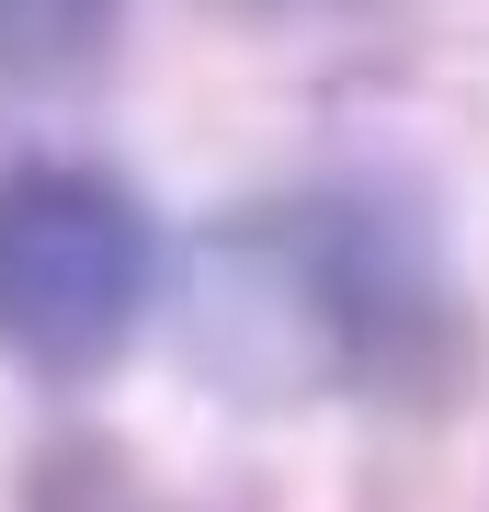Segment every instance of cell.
I'll list each match as a JSON object with an SVG mask.
<instances>
[{
	"mask_svg": "<svg viewBox=\"0 0 489 512\" xmlns=\"http://www.w3.org/2000/svg\"><path fill=\"white\" fill-rule=\"evenodd\" d=\"M114 23H126V0H0V92L80 80L114 46Z\"/></svg>",
	"mask_w": 489,
	"mask_h": 512,
	"instance_id": "obj_2",
	"label": "cell"
},
{
	"mask_svg": "<svg viewBox=\"0 0 489 512\" xmlns=\"http://www.w3.org/2000/svg\"><path fill=\"white\" fill-rule=\"evenodd\" d=\"M160 308V228L103 160L0 171V353L23 376H103Z\"/></svg>",
	"mask_w": 489,
	"mask_h": 512,
	"instance_id": "obj_1",
	"label": "cell"
}]
</instances>
